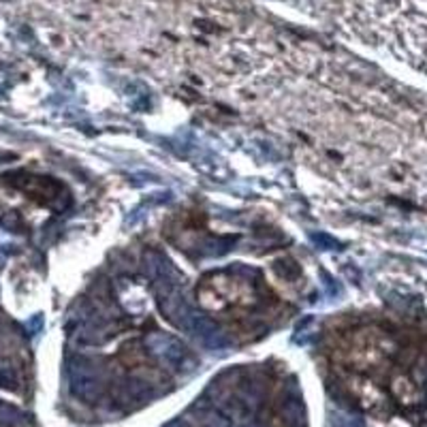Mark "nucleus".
I'll list each match as a JSON object with an SVG mask.
<instances>
[{
  "label": "nucleus",
  "instance_id": "nucleus-1",
  "mask_svg": "<svg viewBox=\"0 0 427 427\" xmlns=\"http://www.w3.org/2000/svg\"><path fill=\"white\" fill-rule=\"evenodd\" d=\"M18 419H20V412H18L15 408H11V406H7V404H0V423L15 425Z\"/></svg>",
  "mask_w": 427,
  "mask_h": 427
},
{
  "label": "nucleus",
  "instance_id": "nucleus-2",
  "mask_svg": "<svg viewBox=\"0 0 427 427\" xmlns=\"http://www.w3.org/2000/svg\"><path fill=\"white\" fill-rule=\"evenodd\" d=\"M0 387H7V389H15V381H13V376L7 372H0Z\"/></svg>",
  "mask_w": 427,
  "mask_h": 427
}]
</instances>
